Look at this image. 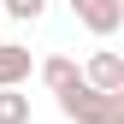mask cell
<instances>
[{
	"instance_id": "1",
	"label": "cell",
	"mask_w": 124,
	"mask_h": 124,
	"mask_svg": "<svg viewBox=\"0 0 124 124\" xmlns=\"http://www.w3.org/2000/svg\"><path fill=\"white\" fill-rule=\"evenodd\" d=\"M59 112L71 124H124V89H89V83H71L59 95Z\"/></svg>"
},
{
	"instance_id": "2",
	"label": "cell",
	"mask_w": 124,
	"mask_h": 124,
	"mask_svg": "<svg viewBox=\"0 0 124 124\" xmlns=\"http://www.w3.org/2000/svg\"><path fill=\"white\" fill-rule=\"evenodd\" d=\"M71 12H77V24L89 30V36H118V24H124V0H71Z\"/></svg>"
},
{
	"instance_id": "3",
	"label": "cell",
	"mask_w": 124,
	"mask_h": 124,
	"mask_svg": "<svg viewBox=\"0 0 124 124\" xmlns=\"http://www.w3.org/2000/svg\"><path fill=\"white\" fill-rule=\"evenodd\" d=\"M83 83H89V89H124V59H118L112 47H101V53L83 65Z\"/></svg>"
},
{
	"instance_id": "4",
	"label": "cell",
	"mask_w": 124,
	"mask_h": 124,
	"mask_svg": "<svg viewBox=\"0 0 124 124\" xmlns=\"http://www.w3.org/2000/svg\"><path fill=\"white\" fill-rule=\"evenodd\" d=\"M30 47H18V41H0V89H24L30 83Z\"/></svg>"
},
{
	"instance_id": "5",
	"label": "cell",
	"mask_w": 124,
	"mask_h": 124,
	"mask_svg": "<svg viewBox=\"0 0 124 124\" xmlns=\"http://www.w3.org/2000/svg\"><path fill=\"white\" fill-rule=\"evenodd\" d=\"M41 83H47L53 95H65L71 83H83V65H77V59H65V53H53V59H41Z\"/></svg>"
},
{
	"instance_id": "6",
	"label": "cell",
	"mask_w": 124,
	"mask_h": 124,
	"mask_svg": "<svg viewBox=\"0 0 124 124\" xmlns=\"http://www.w3.org/2000/svg\"><path fill=\"white\" fill-rule=\"evenodd\" d=\"M0 124H30V95L24 89H0Z\"/></svg>"
},
{
	"instance_id": "7",
	"label": "cell",
	"mask_w": 124,
	"mask_h": 124,
	"mask_svg": "<svg viewBox=\"0 0 124 124\" xmlns=\"http://www.w3.org/2000/svg\"><path fill=\"white\" fill-rule=\"evenodd\" d=\"M41 12H47V0H6V18L12 24H36Z\"/></svg>"
}]
</instances>
